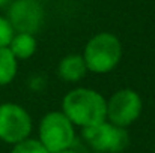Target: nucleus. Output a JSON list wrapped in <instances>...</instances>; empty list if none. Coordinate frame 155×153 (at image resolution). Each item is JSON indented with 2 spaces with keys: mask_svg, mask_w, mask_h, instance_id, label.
Wrapping results in <instances>:
<instances>
[{
  "mask_svg": "<svg viewBox=\"0 0 155 153\" xmlns=\"http://www.w3.org/2000/svg\"><path fill=\"white\" fill-rule=\"evenodd\" d=\"M120 56L122 47L119 39L111 33H100L87 42L83 59L89 71L105 74L119 63Z\"/></svg>",
  "mask_w": 155,
  "mask_h": 153,
  "instance_id": "obj_2",
  "label": "nucleus"
},
{
  "mask_svg": "<svg viewBox=\"0 0 155 153\" xmlns=\"http://www.w3.org/2000/svg\"><path fill=\"white\" fill-rule=\"evenodd\" d=\"M83 137L98 152L119 153L130 143V137L124 128L107 122L83 128Z\"/></svg>",
  "mask_w": 155,
  "mask_h": 153,
  "instance_id": "obj_5",
  "label": "nucleus"
},
{
  "mask_svg": "<svg viewBox=\"0 0 155 153\" xmlns=\"http://www.w3.org/2000/svg\"><path fill=\"white\" fill-rule=\"evenodd\" d=\"M9 50L12 51V54L17 59H29L36 50V41L33 35L18 33V35H14L9 44Z\"/></svg>",
  "mask_w": 155,
  "mask_h": 153,
  "instance_id": "obj_9",
  "label": "nucleus"
},
{
  "mask_svg": "<svg viewBox=\"0 0 155 153\" xmlns=\"http://www.w3.org/2000/svg\"><path fill=\"white\" fill-rule=\"evenodd\" d=\"M140 111L142 99L134 90L130 89L119 90L107 102V117L110 119V123L120 128H125L137 120Z\"/></svg>",
  "mask_w": 155,
  "mask_h": 153,
  "instance_id": "obj_6",
  "label": "nucleus"
},
{
  "mask_svg": "<svg viewBox=\"0 0 155 153\" xmlns=\"http://www.w3.org/2000/svg\"><path fill=\"white\" fill-rule=\"evenodd\" d=\"M9 3V0H0V8H3L5 5H8Z\"/></svg>",
  "mask_w": 155,
  "mask_h": 153,
  "instance_id": "obj_13",
  "label": "nucleus"
},
{
  "mask_svg": "<svg viewBox=\"0 0 155 153\" xmlns=\"http://www.w3.org/2000/svg\"><path fill=\"white\" fill-rule=\"evenodd\" d=\"M14 29L9 23V20L0 17V48L9 47L12 38H14Z\"/></svg>",
  "mask_w": 155,
  "mask_h": 153,
  "instance_id": "obj_12",
  "label": "nucleus"
},
{
  "mask_svg": "<svg viewBox=\"0 0 155 153\" xmlns=\"http://www.w3.org/2000/svg\"><path fill=\"white\" fill-rule=\"evenodd\" d=\"M32 131L30 116L17 104L0 105V140L17 144L29 137Z\"/></svg>",
  "mask_w": 155,
  "mask_h": 153,
  "instance_id": "obj_4",
  "label": "nucleus"
},
{
  "mask_svg": "<svg viewBox=\"0 0 155 153\" xmlns=\"http://www.w3.org/2000/svg\"><path fill=\"white\" fill-rule=\"evenodd\" d=\"M87 71V66H86V62L81 56L78 54H71V56H66L60 63H59V75L62 80L65 81H78L80 78L84 77Z\"/></svg>",
  "mask_w": 155,
  "mask_h": 153,
  "instance_id": "obj_8",
  "label": "nucleus"
},
{
  "mask_svg": "<svg viewBox=\"0 0 155 153\" xmlns=\"http://www.w3.org/2000/svg\"><path fill=\"white\" fill-rule=\"evenodd\" d=\"M63 114L72 125L83 128L95 126L105 122L107 102L103 96L91 89H75L63 98Z\"/></svg>",
  "mask_w": 155,
  "mask_h": 153,
  "instance_id": "obj_1",
  "label": "nucleus"
},
{
  "mask_svg": "<svg viewBox=\"0 0 155 153\" xmlns=\"http://www.w3.org/2000/svg\"><path fill=\"white\" fill-rule=\"evenodd\" d=\"M56 153H75V152H72L69 149H65V150H60V152H56Z\"/></svg>",
  "mask_w": 155,
  "mask_h": 153,
  "instance_id": "obj_14",
  "label": "nucleus"
},
{
  "mask_svg": "<svg viewBox=\"0 0 155 153\" xmlns=\"http://www.w3.org/2000/svg\"><path fill=\"white\" fill-rule=\"evenodd\" d=\"M17 74V57L9 47L0 48V86L9 84Z\"/></svg>",
  "mask_w": 155,
  "mask_h": 153,
  "instance_id": "obj_10",
  "label": "nucleus"
},
{
  "mask_svg": "<svg viewBox=\"0 0 155 153\" xmlns=\"http://www.w3.org/2000/svg\"><path fill=\"white\" fill-rule=\"evenodd\" d=\"M12 153H50L45 146L38 140H23L15 144Z\"/></svg>",
  "mask_w": 155,
  "mask_h": 153,
  "instance_id": "obj_11",
  "label": "nucleus"
},
{
  "mask_svg": "<svg viewBox=\"0 0 155 153\" xmlns=\"http://www.w3.org/2000/svg\"><path fill=\"white\" fill-rule=\"evenodd\" d=\"M8 20L18 33L33 35L44 21V11L36 0H15L9 8Z\"/></svg>",
  "mask_w": 155,
  "mask_h": 153,
  "instance_id": "obj_7",
  "label": "nucleus"
},
{
  "mask_svg": "<svg viewBox=\"0 0 155 153\" xmlns=\"http://www.w3.org/2000/svg\"><path fill=\"white\" fill-rule=\"evenodd\" d=\"M39 141L50 153L69 149L74 143V126L71 120L63 113H48L39 126Z\"/></svg>",
  "mask_w": 155,
  "mask_h": 153,
  "instance_id": "obj_3",
  "label": "nucleus"
}]
</instances>
